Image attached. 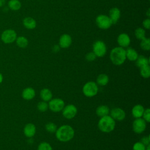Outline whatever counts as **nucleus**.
I'll return each mask as SVG.
<instances>
[{"mask_svg":"<svg viewBox=\"0 0 150 150\" xmlns=\"http://www.w3.org/2000/svg\"><path fill=\"white\" fill-rule=\"evenodd\" d=\"M141 142H142L144 145H145V146H147L148 145H150V137L149 135L148 136H144L143 137L141 141Z\"/></svg>","mask_w":150,"mask_h":150,"instance_id":"35","label":"nucleus"},{"mask_svg":"<svg viewBox=\"0 0 150 150\" xmlns=\"http://www.w3.org/2000/svg\"><path fill=\"white\" fill-rule=\"evenodd\" d=\"M110 58L114 65L120 66L126 60L125 50L120 46L113 48L110 53Z\"/></svg>","mask_w":150,"mask_h":150,"instance_id":"2","label":"nucleus"},{"mask_svg":"<svg viewBox=\"0 0 150 150\" xmlns=\"http://www.w3.org/2000/svg\"><path fill=\"white\" fill-rule=\"evenodd\" d=\"M63 116L67 120H71L75 117L77 113V107L72 104L64 105L62 111Z\"/></svg>","mask_w":150,"mask_h":150,"instance_id":"9","label":"nucleus"},{"mask_svg":"<svg viewBox=\"0 0 150 150\" xmlns=\"http://www.w3.org/2000/svg\"><path fill=\"white\" fill-rule=\"evenodd\" d=\"M85 57H86V59L87 61L93 62V61L96 60L97 56H96V54L93 52H89V53H87Z\"/></svg>","mask_w":150,"mask_h":150,"instance_id":"34","label":"nucleus"},{"mask_svg":"<svg viewBox=\"0 0 150 150\" xmlns=\"http://www.w3.org/2000/svg\"><path fill=\"white\" fill-rule=\"evenodd\" d=\"M142 118L147 122H150V109L149 108H145L144 110L143 115Z\"/></svg>","mask_w":150,"mask_h":150,"instance_id":"33","label":"nucleus"},{"mask_svg":"<svg viewBox=\"0 0 150 150\" xmlns=\"http://www.w3.org/2000/svg\"><path fill=\"white\" fill-rule=\"evenodd\" d=\"M2 80H3V76H2V74L0 73V84L2 82Z\"/></svg>","mask_w":150,"mask_h":150,"instance_id":"39","label":"nucleus"},{"mask_svg":"<svg viewBox=\"0 0 150 150\" xmlns=\"http://www.w3.org/2000/svg\"><path fill=\"white\" fill-rule=\"evenodd\" d=\"M110 115L115 121H121L125 118L126 114L123 109L120 107H115L110 110Z\"/></svg>","mask_w":150,"mask_h":150,"instance_id":"11","label":"nucleus"},{"mask_svg":"<svg viewBox=\"0 0 150 150\" xmlns=\"http://www.w3.org/2000/svg\"><path fill=\"white\" fill-rule=\"evenodd\" d=\"M15 41H16V45L21 48L26 47L29 43L28 39L23 36H20L17 37Z\"/></svg>","mask_w":150,"mask_h":150,"instance_id":"24","label":"nucleus"},{"mask_svg":"<svg viewBox=\"0 0 150 150\" xmlns=\"http://www.w3.org/2000/svg\"><path fill=\"white\" fill-rule=\"evenodd\" d=\"M37 108L40 112H42L46 111L49 109L48 103L44 101H41L39 102L37 104Z\"/></svg>","mask_w":150,"mask_h":150,"instance_id":"29","label":"nucleus"},{"mask_svg":"<svg viewBox=\"0 0 150 150\" xmlns=\"http://www.w3.org/2000/svg\"><path fill=\"white\" fill-rule=\"evenodd\" d=\"M117 42L120 47L123 48L127 47L129 45L131 39L127 33H122L118 35L117 38Z\"/></svg>","mask_w":150,"mask_h":150,"instance_id":"13","label":"nucleus"},{"mask_svg":"<svg viewBox=\"0 0 150 150\" xmlns=\"http://www.w3.org/2000/svg\"><path fill=\"white\" fill-rule=\"evenodd\" d=\"M75 134L74 128L69 125H63L57 128L55 135L57 140L62 142H69L71 140Z\"/></svg>","mask_w":150,"mask_h":150,"instance_id":"1","label":"nucleus"},{"mask_svg":"<svg viewBox=\"0 0 150 150\" xmlns=\"http://www.w3.org/2000/svg\"><path fill=\"white\" fill-rule=\"evenodd\" d=\"M60 48V47L59 46V45H54L53 47V51L54 52H57L59 51Z\"/></svg>","mask_w":150,"mask_h":150,"instance_id":"37","label":"nucleus"},{"mask_svg":"<svg viewBox=\"0 0 150 150\" xmlns=\"http://www.w3.org/2000/svg\"><path fill=\"white\" fill-rule=\"evenodd\" d=\"M115 127V121L107 115L100 118L98 122V128L103 132L109 133L112 132Z\"/></svg>","mask_w":150,"mask_h":150,"instance_id":"3","label":"nucleus"},{"mask_svg":"<svg viewBox=\"0 0 150 150\" xmlns=\"http://www.w3.org/2000/svg\"><path fill=\"white\" fill-rule=\"evenodd\" d=\"M109 82V77L107 74L104 73L100 74L96 79V83L98 86H105Z\"/></svg>","mask_w":150,"mask_h":150,"instance_id":"22","label":"nucleus"},{"mask_svg":"<svg viewBox=\"0 0 150 150\" xmlns=\"http://www.w3.org/2000/svg\"><path fill=\"white\" fill-rule=\"evenodd\" d=\"M97 26L101 29H107L112 25L110 18L106 15H100L96 19Z\"/></svg>","mask_w":150,"mask_h":150,"instance_id":"7","label":"nucleus"},{"mask_svg":"<svg viewBox=\"0 0 150 150\" xmlns=\"http://www.w3.org/2000/svg\"><path fill=\"white\" fill-rule=\"evenodd\" d=\"M38 150H53V149L49 143L47 142H42L39 144Z\"/></svg>","mask_w":150,"mask_h":150,"instance_id":"31","label":"nucleus"},{"mask_svg":"<svg viewBox=\"0 0 150 150\" xmlns=\"http://www.w3.org/2000/svg\"><path fill=\"white\" fill-rule=\"evenodd\" d=\"M45 129L49 133H55L57 129V127L54 123L52 122H49L45 125Z\"/></svg>","mask_w":150,"mask_h":150,"instance_id":"30","label":"nucleus"},{"mask_svg":"<svg viewBox=\"0 0 150 150\" xmlns=\"http://www.w3.org/2000/svg\"><path fill=\"white\" fill-rule=\"evenodd\" d=\"M82 91L86 97L89 98L93 97L98 92V86L94 81H87L84 84L82 88Z\"/></svg>","mask_w":150,"mask_h":150,"instance_id":"4","label":"nucleus"},{"mask_svg":"<svg viewBox=\"0 0 150 150\" xmlns=\"http://www.w3.org/2000/svg\"><path fill=\"white\" fill-rule=\"evenodd\" d=\"M142 25L144 28L146 29H149L150 28V19L149 18L145 19L142 22Z\"/></svg>","mask_w":150,"mask_h":150,"instance_id":"36","label":"nucleus"},{"mask_svg":"<svg viewBox=\"0 0 150 150\" xmlns=\"http://www.w3.org/2000/svg\"><path fill=\"white\" fill-rule=\"evenodd\" d=\"M36 96L35 90L30 87H28L23 89L22 93V97L26 100H32Z\"/></svg>","mask_w":150,"mask_h":150,"instance_id":"16","label":"nucleus"},{"mask_svg":"<svg viewBox=\"0 0 150 150\" xmlns=\"http://www.w3.org/2000/svg\"><path fill=\"white\" fill-rule=\"evenodd\" d=\"M135 64L138 67L140 68L142 66L149 64V60L144 56H138V58L135 60Z\"/></svg>","mask_w":150,"mask_h":150,"instance_id":"23","label":"nucleus"},{"mask_svg":"<svg viewBox=\"0 0 150 150\" xmlns=\"http://www.w3.org/2000/svg\"><path fill=\"white\" fill-rule=\"evenodd\" d=\"M8 8L14 11H18L21 8V2L19 0H9L8 3Z\"/></svg>","mask_w":150,"mask_h":150,"instance_id":"25","label":"nucleus"},{"mask_svg":"<svg viewBox=\"0 0 150 150\" xmlns=\"http://www.w3.org/2000/svg\"><path fill=\"white\" fill-rule=\"evenodd\" d=\"M146 124L147 122L142 118H135L132 122L133 131L138 134L142 133L146 129Z\"/></svg>","mask_w":150,"mask_h":150,"instance_id":"10","label":"nucleus"},{"mask_svg":"<svg viewBox=\"0 0 150 150\" xmlns=\"http://www.w3.org/2000/svg\"><path fill=\"white\" fill-rule=\"evenodd\" d=\"M140 46L144 50H146V51L149 50V49H150V39L149 38H146L142 39L141 42L140 43Z\"/></svg>","mask_w":150,"mask_h":150,"instance_id":"28","label":"nucleus"},{"mask_svg":"<svg viewBox=\"0 0 150 150\" xmlns=\"http://www.w3.org/2000/svg\"><path fill=\"white\" fill-rule=\"evenodd\" d=\"M109 18L112 24H115L121 16L120 10L118 8H112L110 10Z\"/></svg>","mask_w":150,"mask_h":150,"instance_id":"15","label":"nucleus"},{"mask_svg":"<svg viewBox=\"0 0 150 150\" xmlns=\"http://www.w3.org/2000/svg\"><path fill=\"white\" fill-rule=\"evenodd\" d=\"M93 52L97 57H103L107 52V47L105 43L101 40L96 41L93 45Z\"/></svg>","mask_w":150,"mask_h":150,"instance_id":"8","label":"nucleus"},{"mask_svg":"<svg viewBox=\"0 0 150 150\" xmlns=\"http://www.w3.org/2000/svg\"><path fill=\"white\" fill-rule=\"evenodd\" d=\"M40 97L42 101L49 102L53 98V94L50 89L44 88L40 91Z\"/></svg>","mask_w":150,"mask_h":150,"instance_id":"18","label":"nucleus"},{"mask_svg":"<svg viewBox=\"0 0 150 150\" xmlns=\"http://www.w3.org/2000/svg\"><path fill=\"white\" fill-rule=\"evenodd\" d=\"M65 105L63 100L59 98H52L48 102L49 109L54 112H59L62 111Z\"/></svg>","mask_w":150,"mask_h":150,"instance_id":"6","label":"nucleus"},{"mask_svg":"<svg viewBox=\"0 0 150 150\" xmlns=\"http://www.w3.org/2000/svg\"><path fill=\"white\" fill-rule=\"evenodd\" d=\"M36 132V126L32 123H28L25 125L23 128V134L28 138H32L34 137Z\"/></svg>","mask_w":150,"mask_h":150,"instance_id":"14","label":"nucleus"},{"mask_svg":"<svg viewBox=\"0 0 150 150\" xmlns=\"http://www.w3.org/2000/svg\"><path fill=\"white\" fill-rule=\"evenodd\" d=\"M125 53L126 59L129 61H135L139 56L138 52L134 49L131 47H128L125 50Z\"/></svg>","mask_w":150,"mask_h":150,"instance_id":"21","label":"nucleus"},{"mask_svg":"<svg viewBox=\"0 0 150 150\" xmlns=\"http://www.w3.org/2000/svg\"><path fill=\"white\" fill-rule=\"evenodd\" d=\"M110 108L106 105H100L97 107L96 110V113L98 117L100 118L110 114Z\"/></svg>","mask_w":150,"mask_h":150,"instance_id":"19","label":"nucleus"},{"mask_svg":"<svg viewBox=\"0 0 150 150\" xmlns=\"http://www.w3.org/2000/svg\"><path fill=\"white\" fill-rule=\"evenodd\" d=\"M141 76L144 79H148L150 76V66L149 64L142 66L139 68Z\"/></svg>","mask_w":150,"mask_h":150,"instance_id":"26","label":"nucleus"},{"mask_svg":"<svg viewBox=\"0 0 150 150\" xmlns=\"http://www.w3.org/2000/svg\"><path fill=\"white\" fill-rule=\"evenodd\" d=\"M71 42L72 39L70 35L64 33L60 37L59 40V45L61 48L66 49L71 45Z\"/></svg>","mask_w":150,"mask_h":150,"instance_id":"12","label":"nucleus"},{"mask_svg":"<svg viewBox=\"0 0 150 150\" xmlns=\"http://www.w3.org/2000/svg\"><path fill=\"white\" fill-rule=\"evenodd\" d=\"M135 37L139 40H142L145 38V30L144 29L141 28H138L135 30Z\"/></svg>","mask_w":150,"mask_h":150,"instance_id":"27","label":"nucleus"},{"mask_svg":"<svg viewBox=\"0 0 150 150\" xmlns=\"http://www.w3.org/2000/svg\"><path fill=\"white\" fill-rule=\"evenodd\" d=\"M6 1L5 0H0V7L3 6L5 4Z\"/></svg>","mask_w":150,"mask_h":150,"instance_id":"38","label":"nucleus"},{"mask_svg":"<svg viewBox=\"0 0 150 150\" xmlns=\"http://www.w3.org/2000/svg\"><path fill=\"white\" fill-rule=\"evenodd\" d=\"M23 25L28 29H33L36 26V22L32 17H26L23 20Z\"/></svg>","mask_w":150,"mask_h":150,"instance_id":"20","label":"nucleus"},{"mask_svg":"<svg viewBox=\"0 0 150 150\" xmlns=\"http://www.w3.org/2000/svg\"><path fill=\"white\" fill-rule=\"evenodd\" d=\"M144 110V107L141 104H136L132 107L131 114L135 118H142Z\"/></svg>","mask_w":150,"mask_h":150,"instance_id":"17","label":"nucleus"},{"mask_svg":"<svg viewBox=\"0 0 150 150\" xmlns=\"http://www.w3.org/2000/svg\"><path fill=\"white\" fill-rule=\"evenodd\" d=\"M16 32L12 29H8L4 30L1 35V40L6 44L12 43L16 40Z\"/></svg>","mask_w":150,"mask_h":150,"instance_id":"5","label":"nucleus"},{"mask_svg":"<svg viewBox=\"0 0 150 150\" xmlns=\"http://www.w3.org/2000/svg\"><path fill=\"white\" fill-rule=\"evenodd\" d=\"M146 146L140 141L135 142L132 146L133 150H145Z\"/></svg>","mask_w":150,"mask_h":150,"instance_id":"32","label":"nucleus"}]
</instances>
